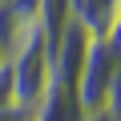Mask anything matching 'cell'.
<instances>
[{"label":"cell","mask_w":121,"mask_h":121,"mask_svg":"<svg viewBox=\"0 0 121 121\" xmlns=\"http://www.w3.org/2000/svg\"><path fill=\"white\" fill-rule=\"evenodd\" d=\"M8 73H12L16 101L40 105V97L52 85V44H48V36L40 32L36 20H28L12 36V44H8Z\"/></svg>","instance_id":"1"},{"label":"cell","mask_w":121,"mask_h":121,"mask_svg":"<svg viewBox=\"0 0 121 121\" xmlns=\"http://www.w3.org/2000/svg\"><path fill=\"white\" fill-rule=\"evenodd\" d=\"M113 69H117V56L109 52V44L105 40H89L81 73H77V101H81L85 113H101L109 81H113Z\"/></svg>","instance_id":"2"},{"label":"cell","mask_w":121,"mask_h":121,"mask_svg":"<svg viewBox=\"0 0 121 121\" xmlns=\"http://www.w3.org/2000/svg\"><path fill=\"white\" fill-rule=\"evenodd\" d=\"M121 16V0H69V20L81 24L93 40H101Z\"/></svg>","instance_id":"3"},{"label":"cell","mask_w":121,"mask_h":121,"mask_svg":"<svg viewBox=\"0 0 121 121\" xmlns=\"http://www.w3.org/2000/svg\"><path fill=\"white\" fill-rule=\"evenodd\" d=\"M89 113L81 109V101H77V89L73 85H60V81H52L48 85V93L40 97V113H36V121H85Z\"/></svg>","instance_id":"4"},{"label":"cell","mask_w":121,"mask_h":121,"mask_svg":"<svg viewBox=\"0 0 121 121\" xmlns=\"http://www.w3.org/2000/svg\"><path fill=\"white\" fill-rule=\"evenodd\" d=\"M40 105H28V101H8L0 105V121H36Z\"/></svg>","instance_id":"5"},{"label":"cell","mask_w":121,"mask_h":121,"mask_svg":"<svg viewBox=\"0 0 121 121\" xmlns=\"http://www.w3.org/2000/svg\"><path fill=\"white\" fill-rule=\"evenodd\" d=\"M8 101H16V93H12V73L4 65V69H0V105H8Z\"/></svg>","instance_id":"6"},{"label":"cell","mask_w":121,"mask_h":121,"mask_svg":"<svg viewBox=\"0 0 121 121\" xmlns=\"http://www.w3.org/2000/svg\"><path fill=\"white\" fill-rule=\"evenodd\" d=\"M4 65H8V44L0 40V69H4Z\"/></svg>","instance_id":"7"},{"label":"cell","mask_w":121,"mask_h":121,"mask_svg":"<svg viewBox=\"0 0 121 121\" xmlns=\"http://www.w3.org/2000/svg\"><path fill=\"white\" fill-rule=\"evenodd\" d=\"M85 121H113V117H109V113H89Z\"/></svg>","instance_id":"8"}]
</instances>
